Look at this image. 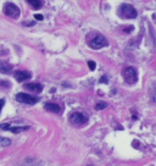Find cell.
Returning <instances> with one entry per match:
<instances>
[{
  "mask_svg": "<svg viewBox=\"0 0 156 166\" xmlns=\"http://www.w3.org/2000/svg\"><path fill=\"white\" fill-rule=\"evenodd\" d=\"M88 44L91 49H101V48L107 45V41L103 34H100V33H95L94 36L89 38Z\"/></svg>",
  "mask_w": 156,
  "mask_h": 166,
  "instance_id": "1",
  "label": "cell"
},
{
  "mask_svg": "<svg viewBox=\"0 0 156 166\" xmlns=\"http://www.w3.org/2000/svg\"><path fill=\"white\" fill-rule=\"evenodd\" d=\"M118 15L122 18H135L138 16L137 10L129 4H122L118 8Z\"/></svg>",
  "mask_w": 156,
  "mask_h": 166,
  "instance_id": "2",
  "label": "cell"
},
{
  "mask_svg": "<svg viewBox=\"0 0 156 166\" xmlns=\"http://www.w3.org/2000/svg\"><path fill=\"white\" fill-rule=\"evenodd\" d=\"M70 122L73 126H83L88 122V115L82 111H75L70 115Z\"/></svg>",
  "mask_w": 156,
  "mask_h": 166,
  "instance_id": "3",
  "label": "cell"
},
{
  "mask_svg": "<svg viewBox=\"0 0 156 166\" xmlns=\"http://www.w3.org/2000/svg\"><path fill=\"white\" fill-rule=\"evenodd\" d=\"M123 78L127 83L129 84H134L138 81V73L135 71L134 67H127L123 71Z\"/></svg>",
  "mask_w": 156,
  "mask_h": 166,
  "instance_id": "4",
  "label": "cell"
},
{
  "mask_svg": "<svg viewBox=\"0 0 156 166\" xmlns=\"http://www.w3.org/2000/svg\"><path fill=\"white\" fill-rule=\"evenodd\" d=\"M16 100L18 103H23V104H29V105H33L36 103H38L39 99L37 96H33V95H29V94H26V93H18L16 95Z\"/></svg>",
  "mask_w": 156,
  "mask_h": 166,
  "instance_id": "5",
  "label": "cell"
},
{
  "mask_svg": "<svg viewBox=\"0 0 156 166\" xmlns=\"http://www.w3.org/2000/svg\"><path fill=\"white\" fill-rule=\"evenodd\" d=\"M4 12H5V15H8V16H10L12 18H17L20 16V9L15 4H12V3H8L5 5Z\"/></svg>",
  "mask_w": 156,
  "mask_h": 166,
  "instance_id": "6",
  "label": "cell"
},
{
  "mask_svg": "<svg viewBox=\"0 0 156 166\" xmlns=\"http://www.w3.org/2000/svg\"><path fill=\"white\" fill-rule=\"evenodd\" d=\"M30 77H32V75H30V72H28V71H22V70H20V71H16V72H15V78H16L18 82H24L26 80H29Z\"/></svg>",
  "mask_w": 156,
  "mask_h": 166,
  "instance_id": "7",
  "label": "cell"
},
{
  "mask_svg": "<svg viewBox=\"0 0 156 166\" xmlns=\"http://www.w3.org/2000/svg\"><path fill=\"white\" fill-rule=\"evenodd\" d=\"M0 128L2 129H6V131H11L14 133H18V132H23V131H27L29 127H14L9 123H5V125H0Z\"/></svg>",
  "mask_w": 156,
  "mask_h": 166,
  "instance_id": "8",
  "label": "cell"
},
{
  "mask_svg": "<svg viewBox=\"0 0 156 166\" xmlns=\"http://www.w3.org/2000/svg\"><path fill=\"white\" fill-rule=\"evenodd\" d=\"M24 88L32 90V92H36V93H40L43 90V86L40 83H27V84H24Z\"/></svg>",
  "mask_w": 156,
  "mask_h": 166,
  "instance_id": "9",
  "label": "cell"
},
{
  "mask_svg": "<svg viewBox=\"0 0 156 166\" xmlns=\"http://www.w3.org/2000/svg\"><path fill=\"white\" fill-rule=\"evenodd\" d=\"M44 108H45L48 111H50V112H55V114H59V112L61 111L60 105H57V104H55V103H46Z\"/></svg>",
  "mask_w": 156,
  "mask_h": 166,
  "instance_id": "10",
  "label": "cell"
},
{
  "mask_svg": "<svg viewBox=\"0 0 156 166\" xmlns=\"http://www.w3.org/2000/svg\"><path fill=\"white\" fill-rule=\"evenodd\" d=\"M11 70H12V66L9 62L0 61V72L2 73H10Z\"/></svg>",
  "mask_w": 156,
  "mask_h": 166,
  "instance_id": "11",
  "label": "cell"
},
{
  "mask_svg": "<svg viewBox=\"0 0 156 166\" xmlns=\"http://www.w3.org/2000/svg\"><path fill=\"white\" fill-rule=\"evenodd\" d=\"M27 3L32 6L33 9H36V10H38V9H40L43 6V2H42V0H27Z\"/></svg>",
  "mask_w": 156,
  "mask_h": 166,
  "instance_id": "12",
  "label": "cell"
},
{
  "mask_svg": "<svg viewBox=\"0 0 156 166\" xmlns=\"http://www.w3.org/2000/svg\"><path fill=\"white\" fill-rule=\"evenodd\" d=\"M11 144V141L8 139V138H3V137H0V147H8Z\"/></svg>",
  "mask_w": 156,
  "mask_h": 166,
  "instance_id": "13",
  "label": "cell"
},
{
  "mask_svg": "<svg viewBox=\"0 0 156 166\" xmlns=\"http://www.w3.org/2000/svg\"><path fill=\"white\" fill-rule=\"evenodd\" d=\"M107 106V104L105 103V102H99L97 105H95V109L97 110H103V109H105Z\"/></svg>",
  "mask_w": 156,
  "mask_h": 166,
  "instance_id": "14",
  "label": "cell"
},
{
  "mask_svg": "<svg viewBox=\"0 0 156 166\" xmlns=\"http://www.w3.org/2000/svg\"><path fill=\"white\" fill-rule=\"evenodd\" d=\"M88 66H89V69H90L91 71L95 70V62H94V61H88Z\"/></svg>",
  "mask_w": 156,
  "mask_h": 166,
  "instance_id": "15",
  "label": "cell"
},
{
  "mask_svg": "<svg viewBox=\"0 0 156 166\" xmlns=\"http://www.w3.org/2000/svg\"><path fill=\"white\" fill-rule=\"evenodd\" d=\"M107 81H109V80L106 78V76H103V77H101V80H100V82H101V83H106Z\"/></svg>",
  "mask_w": 156,
  "mask_h": 166,
  "instance_id": "16",
  "label": "cell"
},
{
  "mask_svg": "<svg viewBox=\"0 0 156 166\" xmlns=\"http://www.w3.org/2000/svg\"><path fill=\"white\" fill-rule=\"evenodd\" d=\"M34 17H36L37 20H39V21H42V20H43V16H42V15H39V14H38V15H36Z\"/></svg>",
  "mask_w": 156,
  "mask_h": 166,
  "instance_id": "17",
  "label": "cell"
},
{
  "mask_svg": "<svg viewBox=\"0 0 156 166\" xmlns=\"http://www.w3.org/2000/svg\"><path fill=\"white\" fill-rule=\"evenodd\" d=\"M23 24H24V26H33L34 22H23Z\"/></svg>",
  "mask_w": 156,
  "mask_h": 166,
  "instance_id": "18",
  "label": "cell"
},
{
  "mask_svg": "<svg viewBox=\"0 0 156 166\" xmlns=\"http://www.w3.org/2000/svg\"><path fill=\"white\" fill-rule=\"evenodd\" d=\"M4 100H3V99H0V110H2V108H3V105H4Z\"/></svg>",
  "mask_w": 156,
  "mask_h": 166,
  "instance_id": "19",
  "label": "cell"
},
{
  "mask_svg": "<svg viewBox=\"0 0 156 166\" xmlns=\"http://www.w3.org/2000/svg\"><path fill=\"white\" fill-rule=\"evenodd\" d=\"M154 102L156 103V93H155V95H154Z\"/></svg>",
  "mask_w": 156,
  "mask_h": 166,
  "instance_id": "20",
  "label": "cell"
},
{
  "mask_svg": "<svg viewBox=\"0 0 156 166\" xmlns=\"http://www.w3.org/2000/svg\"><path fill=\"white\" fill-rule=\"evenodd\" d=\"M154 18H155V21H156V16H155V17H154Z\"/></svg>",
  "mask_w": 156,
  "mask_h": 166,
  "instance_id": "21",
  "label": "cell"
}]
</instances>
